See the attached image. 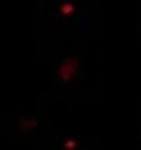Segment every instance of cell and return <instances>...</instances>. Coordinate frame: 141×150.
Instances as JSON below:
<instances>
[{"label":"cell","instance_id":"6da1fadb","mask_svg":"<svg viewBox=\"0 0 141 150\" xmlns=\"http://www.w3.org/2000/svg\"><path fill=\"white\" fill-rule=\"evenodd\" d=\"M76 64L73 62V60H66L64 65H62L60 69V76L63 79H69L73 76L75 70Z\"/></svg>","mask_w":141,"mask_h":150}]
</instances>
